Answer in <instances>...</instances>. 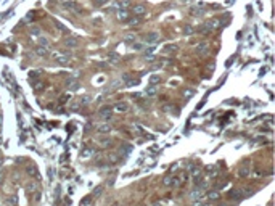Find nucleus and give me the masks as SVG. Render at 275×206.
Returning <instances> with one entry per match:
<instances>
[{
    "instance_id": "nucleus-27",
    "label": "nucleus",
    "mask_w": 275,
    "mask_h": 206,
    "mask_svg": "<svg viewBox=\"0 0 275 206\" xmlns=\"http://www.w3.org/2000/svg\"><path fill=\"white\" fill-rule=\"evenodd\" d=\"M92 155V150L90 148H84L82 151H80V158H89Z\"/></svg>"
},
{
    "instance_id": "nucleus-26",
    "label": "nucleus",
    "mask_w": 275,
    "mask_h": 206,
    "mask_svg": "<svg viewBox=\"0 0 275 206\" xmlns=\"http://www.w3.org/2000/svg\"><path fill=\"white\" fill-rule=\"evenodd\" d=\"M156 87H154V85H151V87H148L146 89V95H148V97H153V95H156Z\"/></svg>"
},
{
    "instance_id": "nucleus-36",
    "label": "nucleus",
    "mask_w": 275,
    "mask_h": 206,
    "mask_svg": "<svg viewBox=\"0 0 275 206\" xmlns=\"http://www.w3.org/2000/svg\"><path fill=\"white\" fill-rule=\"evenodd\" d=\"M92 2H94L95 7H101V5H105L106 2H108V0H92Z\"/></svg>"
},
{
    "instance_id": "nucleus-33",
    "label": "nucleus",
    "mask_w": 275,
    "mask_h": 206,
    "mask_svg": "<svg viewBox=\"0 0 275 206\" xmlns=\"http://www.w3.org/2000/svg\"><path fill=\"white\" fill-rule=\"evenodd\" d=\"M177 49H179L177 45H167V47H164V52H167V53H169V52H175Z\"/></svg>"
},
{
    "instance_id": "nucleus-40",
    "label": "nucleus",
    "mask_w": 275,
    "mask_h": 206,
    "mask_svg": "<svg viewBox=\"0 0 275 206\" xmlns=\"http://www.w3.org/2000/svg\"><path fill=\"white\" fill-rule=\"evenodd\" d=\"M108 61H111V63H116V61H118V55H114V53H113V55H109V56H108Z\"/></svg>"
},
{
    "instance_id": "nucleus-15",
    "label": "nucleus",
    "mask_w": 275,
    "mask_h": 206,
    "mask_svg": "<svg viewBox=\"0 0 275 206\" xmlns=\"http://www.w3.org/2000/svg\"><path fill=\"white\" fill-rule=\"evenodd\" d=\"M97 130L100 134H108L111 130V126L109 124H100V126H97Z\"/></svg>"
},
{
    "instance_id": "nucleus-5",
    "label": "nucleus",
    "mask_w": 275,
    "mask_h": 206,
    "mask_svg": "<svg viewBox=\"0 0 275 206\" xmlns=\"http://www.w3.org/2000/svg\"><path fill=\"white\" fill-rule=\"evenodd\" d=\"M158 40H159V34H158V32H148V34L145 35V42L146 44H151V45H153V44H156Z\"/></svg>"
},
{
    "instance_id": "nucleus-11",
    "label": "nucleus",
    "mask_w": 275,
    "mask_h": 206,
    "mask_svg": "<svg viewBox=\"0 0 275 206\" xmlns=\"http://www.w3.org/2000/svg\"><path fill=\"white\" fill-rule=\"evenodd\" d=\"M249 172H251V168H249V166H246V164H243V166L238 169V175H240V177H248Z\"/></svg>"
},
{
    "instance_id": "nucleus-9",
    "label": "nucleus",
    "mask_w": 275,
    "mask_h": 206,
    "mask_svg": "<svg viewBox=\"0 0 275 206\" xmlns=\"http://www.w3.org/2000/svg\"><path fill=\"white\" fill-rule=\"evenodd\" d=\"M208 50H209V45L206 42H199L198 45H196V52H198L199 55H206Z\"/></svg>"
},
{
    "instance_id": "nucleus-21",
    "label": "nucleus",
    "mask_w": 275,
    "mask_h": 206,
    "mask_svg": "<svg viewBox=\"0 0 275 206\" xmlns=\"http://www.w3.org/2000/svg\"><path fill=\"white\" fill-rule=\"evenodd\" d=\"M161 82V77L158 76V74H153V76L150 77V85H156Z\"/></svg>"
},
{
    "instance_id": "nucleus-42",
    "label": "nucleus",
    "mask_w": 275,
    "mask_h": 206,
    "mask_svg": "<svg viewBox=\"0 0 275 206\" xmlns=\"http://www.w3.org/2000/svg\"><path fill=\"white\" fill-rule=\"evenodd\" d=\"M90 203V196H87V198H84L82 201H80V205H89Z\"/></svg>"
},
{
    "instance_id": "nucleus-13",
    "label": "nucleus",
    "mask_w": 275,
    "mask_h": 206,
    "mask_svg": "<svg viewBox=\"0 0 275 206\" xmlns=\"http://www.w3.org/2000/svg\"><path fill=\"white\" fill-rule=\"evenodd\" d=\"M64 44H66V47H69V49H74V47L79 45V40H77L76 37H68L66 40H64Z\"/></svg>"
},
{
    "instance_id": "nucleus-30",
    "label": "nucleus",
    "mask_w": 275,
    "mask_h": 206,
    "mask_svg": "<svg viewBox=\"0 0 275 206\" xmlns=\"http://www.w3.org/2000/svg\"><path fill=\"white\" fill-rule=\"evenodd\" d=\"M39 45L45 47V49H47V47H48V40H47L45 37H39Z\"/></svg>"
},
{
    "instance_id": "nucleus-17",
    "label": "nucleus",
    "mask_w": 275,
    "mask_h": 206,
    "mask_svg": "<svg viewBox=\"0 0 275 206\" xmlns=\"http://www.w3.org/2000/svg\"><path fill=\"white\" fill-rule=\"evenodd\" d=\"M66 85L71 89V90H76V89L79 87V84L74 80V77H69V79H66Z\"/></svg>"
},
{
    "instance_id": "nucleus-14",
    "label": "nucleus",
    "mask_w": 275,
    "mask_h": 206,
    "mask_svg": "<svg viewBox=\"0 0 275 206\" xmlns=\"http://www.w3.org/2000/svg\"><path fill=\"white\" fill-rule=\"evenodd\" d=\"M190 196H192L193 200H199V198H203V190L196 187V189H193L192 192H190Z\"/></svg>"
},
{
    "instance_id": "nucleus-32",
    "label": "nucleus",
    "mask_w": 275,
    "mask_h": 206,
    "mask_svg": "<svg viewBox=\"0 0 275 206\" xmlns=\"http://www.w3.org/2000/svg\"><path fill=\"white\" fill-rule=\"evenodd\" d=\"M26 190H28L29 193H31V192H37V185H35V184H29L28 187H26Z\"/></svg>"
},
{
    "instance_id": "nucleus-12",
    "label": "nucleus",
    "mask_w": 275,
    "mask_h": 206,
    "mask_svg": "<svg viewBox=\"0 0 275 206\" xmlns=\"http://www.w3.org/2000/svg\"><path fill=\"white\" fill-rule=\"evenodd\" d=\"M116 16H118L119 21H127V19H129V11L127 10H118Z\"/></svg>"
},
{
    "instance_id": "nucleus-34",
    "label": "nucleus",
    "mask_w": 275,
    "mask_h": 206,
    "mask_svg": "<svg viewBox=\"0 0 275 206\" xmlns=\"http://www.w3.org/2000/svg\"><path fill=\"white\" fill-rule=\"evenodd\" d=\"M39 34H40V29H39V28H35V26H34V28H31V35L37 37Z\"/></svg>"
},
{
    "instance_id": "nucleus-1",
    "label": "nucleus",
    "mask_w": 275,
    "mask_h": 206,
    "mask_svg": "<svg viewBox=\"0 0 275 206\" xmlns=\"http://www.w3.org/2000/svg\"><path fill=\"white\" fill-rule=\"evenodd\" d=\"M55 61H56V65H60V66H68L69 65V56H66V52H63V53H55Z\"/></svg>"
},
{
    "instance_id": "nucleus-2",
    "label": "nucleus",
    "mask_w": 275,
    "mask_h": 206,
    "mask_svg": "<svg viewBox=\"0 0 275 206\" xmlns=\"http://www.w3.org/2000/svg\"><path fill=\"white\" fill-rule=\"evenodd\" d=\"M100 118L103 119V121H109V119L113 118L111 106H103V108H100Z\"/></svg>"
},
{
    "instance_id": "nucleus-16",
    "label": "nucleus",
    "mask_w": 275,
    "mask_h": 206,
    "mask_svg": "<svg viewBox=\"0 0 275 206\" xmlns=\"http://www.w3.org/2000/svg\"><path fill=\"white\" fill-rule=\"evenodd\" d=\"M98 142H100V145H101L103 148H106V147H113V140H111V139H108V137H103V139H100Z\"/></svg>"
},
{
    "instance_id": "nucleus-47",
    "label": "nucleus",
    "mask_w": 275,
    "mask_h": 206,
    "mask_svg": "<svg viewBox=\"0 0 275 206\" xmlns=\"http://www.w3.org/2000/svg\"><path fill=\"white\" fill-rule=\"evenodd\" d=\"M185 2H190V0H185Z\"/></svg>"
},
{
    "instance_id": "nucleus-10",
    "label": "nucleus",
    "mask_w": 275,
    "mask_h": 206,
    "mask_svg": "<svg viewBox=\"0 0 275 206\" xmlns=\"http://www.w3.org/2000/svg\"><path fill=\"white\" fill-rule=\"evenodd\" d=\"M63 7L66 8V10H76V11L79 10V5H77L74 0H66V2L63 3Z\"/></svg>"
},
{
    "instance_id": "nucleus-41",
    "label": "nucleus",
    "mask_w": 275,
    "mask_h": 206,
    "mask_svg": "<svg viewBox=\"0 0 275 206\" xmlns=\"http://www.w3.org/2000/svg\"><path fill=\"white\" fill-rule=\"evenodd\" d=\"M132 49H134V50H142V49H143V45H142V44L134 42V44H132Z\"/></svg>"
},
{
    "instance_id": "nucleus-6",
    "label": "nucleus",
    "mask_w": 275,
    "mask_h": 206,
    "mask_svg": "<svg viewBox=\"0 0 275 206\" xmlns=\"http://www.w3.org/2000/svg\"><path fill=\"white\" fill-rule=\"evenodd\" d=\"M114 7L118 8V10H127V8L130 7V2L129 0H116Z\"/></svg>"
},
{
    "instance_id": "nucleus-39",
    "label": "nucleus",
    "mask_w": 275,
    "mask_h": 206,
    "mask_svg": "<svg viewBox=\"0 0 275 206\" xmlns=\"http://www.w3.org/2000/svg\"><path fill=\"white\" fill-rule=\"evenodd\" d=\"M184 32H185V34H188V35H190V34H193V28H192V26H185Z\"/></svg>"
},
{
    "instance_id": "nucleus-37",
    "label": "nucleus",
    "mask_w": 275,
    "mask_h": 206,
    "mask_svg": "<svg viewBox=\"0 0 275 206\" xmlns=\"http://www.w3.org/2000/svg\"><path fill=\"white\" fill-rule=\"evenodd\" d=\"M79 106H80V103H79V101H74V103L69 106V108H71V111H77V110H79Z\"/></svg>"
},
{
    "instance_id": "nucleus-8",
    "label": "nucleus",
    "mask_w": 275,
    "mask_h": 206,
    "mask_svg": "<svg viewBox=\"0 0 275 206\" xmlns=\"http://www.w3.org/2000/svg\"><path fill=\"white\" fill-rule=\"evenodd\" d=\"M114 110L118 113H127V111H129V105L124 103V101H118V103L114 105Z\"/></svg>"
},
{
    "instance_id": "nucleus-23",
    "label": "nucleus",
    "mask_w": 275,
    "mask_h": 206,
    "mask_svg": "<svg viewBox=\"0 0 275 206\" xmlns=\"http://www.w3.org/2000/svg\"><path fill=\"white\" fill-rule=\"evenodd\" d=\"M35 53H37L39 56H45V55H47V49H45V47H40V45H39L37 49H35Z\"/></svg>"
},
{
    "instance_id": "nucleus-35",
    "label": "nucleus",
    "mask_w": 275,
    "mask_h": 206,
    "mask_svg": "<svg viewBox=\"0 0 275 206\" xmlns=\"http://www.w3.org/2000/svg\"><path fill=\"white\" fill-rule=\"evenodd\" d=\"M31 84H32V87H34L35 90H39V89H42V82H39V80H32Z\"/></svg>"
},
{
    "instance_id": "nucleus-19",
    "label": "nucleus",
    "mask_w": 275,
    "mask_h": 206,
    "mask_svg": "<svg viewBox=\"0 0 275 206\" xmlns=\"http://www.w3.org/2000/svg\"><path fill=\"white\" fill-rule=\"evenodd\" d=\"M208 198L211 200V201H214V200H219V198H220L219 190H213V192H209V193H208Z\"/></svg>"
},
{
    "instance_id": "nucleus-43",
    "label": "nucleus",
    "mask_w": 275,
    "mask_h": 206,
    "mask_svg": "<svg viewBox=\"0 0 275 206\" xmlns=\"http://www.w3.org/2000/svg\"><path fill=\"white\" fill-rule=\"evenodd\" d=\"M122 150H124L125 153H129V151H130V147H124V148H122Z\"/></svg>"
},
{
    "instance_id": "nucleus-22",
    "label": "nucleus",
    "mask_w": 275,
    "mask_h": 206,
    "mask_svg": "<svg viewBox=\"0 0 275 206\" xmlns=\"http://www.w3.org/2000/svg\"><path fill=\"white\" fill-rule=\"evenodd\" d=\"M7 203H10V205H18V195H10L7 196Z\"/></svg>"
},
{
    "instance_id": "nucleus-31",
    "label": "nucleus",
    "mask_w": 275,
    "mask_h": 206,
    "mask_svg": "<svg viewBox=\"0 0 275 206\" xmlns=\"http://www.w3.org/2000/svg\"><path fill=\"white\" fill-rule=\"evenodd\" d=\"M190 171H192V174H193V177H195V179H198L199 172H201V171H199V168H196V166H193V168L190 169Z\"/></svg>"
},
{
    "instance_id": "nucleus-24",
    "label": "nucleus",
    "mask_w": 275,
    "mask_h": 206,
    "mask_svg": "<svg viewBox=\"0 0 275 206\" xmlns=\"http://www.w3.org/2000/svg\"><path fill=\"white\" fill-rule=\"evenodd\" d=\"M90 101H92V98L89 97V95H84V97L79 100V103H80V105H89Z\"/></svg>"
},
{
    "instance_id": "nucleus-44",
    "label": "nucleus",
    "mask_w": 275,
    "mask_h": 206,
    "mask_svg": "<svg viewBox=\"0 0 275 206\" xmlns=\"http://www.w3.org/2000/svg\"><path fill=\"white\" fill-rule=\"evenodd\" d=\"M2 168H3V161L0 160V171H2Z\"/></svg>"
},
{
    "instance_id": "nucleus-20",
    "label": "nucleus",
    "mask_w": 275,
    "mask_h": 206,
    "mask_svg": "<svg viewBox=\"0 0 275 206\" xmlns=\"http://www.w3.org/2000/svg\"><path fill=\"white\" fill-rule=\"evenodd\" d=\"M28 174L29 175H32V177H35V179H39V172H37V169H35V166H28Z\"/></svg>"
},
{
    "instance_id": "nucleus-7",
    "label": "nucleus",
    "mask_w": 275,
    "mask_h": 206,
    "mask_svg": "<svg viewBox=\"0 0 275 206\" xmlns=\"http://www.w3.org/2000/svg\"><path fill=\"white\" fill-rule=\"evenodd\" d=\"M229 198H232V200H237V201H240V200L243 198V193H241V190H238V189H233V190H230V192H229Z\"/></svg>"
},
{
    "instance_id": "nucleus-25",
    "label": "nucleus",
    "mask_w": 275,
    "mask_h": 206,
    "mask_svg": "<svg viewBox=\"0 0 275 206\" xmlns=\"http://www.w3.org/2000/svg\"><path fill=\"white\" fill-rule=\"evenodd\" d=\"M129 23H130L132 26H137V24H140V23H142V18L134 16V18H130V19H129Z\"/></svg>"
},
{
    "instance_id": "nucleus-3",
    "label": "nucleus",
    "mask_w": 275,
    "mask_h": 206,
    "mask_svg": "<svg viewBox=\"0 0 275 206\" xmlns=\"http://www.w3.org/2000/svg\"><path fill=\"white\" fill-rule=\"evenodd\" d=\"M163 184L164 185H167V187H177L179 184H180V179L177 177V175H167V177H164V180H163Z\"/></svg>"
},
{
    "instance_id": "nucleus-45",
    "label": "nucleus",
    "mask_w": 275,
    "mask_h": 206,
    "mask_svg": "<svg viewBox=\"0 0 275 206\" xmlns=\"http://www.w3.org/2000/svg\"><path fill=\"white\" fill-rule=\"evenodd\" d=\"M0 184H2V171H0Z\"/></svg>"
},
{
    "instance_id": "nucleus-18",
    "label": "nucleus",
    "mask_w": 275,
    "mask_h": 206,
    "mask_svg": "<svg viewBox=\"0 0 275 206\" xmlns=\"http://www.w3.org/2000/svg\"><path fill=\"white\" fill-rule=\"evenodd\" d=\"M106 161H108V164H116L119 161V156L116 153H109L108 156H106Z\"/></svg>"
},
{
    "instance_id": "nucleus-28",
    "label": "nucleus",
    "mask_w": 275,
    "mask_h": 206,
    "mask_svg": "<svg viewBox=\"0 0 275 206\" xmlns=\"http://www.w3.org/2000/svg\"><path fill=\"white\" fill-rule=\"evenodd\" d=\"M103 190H105L103 185H98L97 189L94 190V193H92V195H94V196H98V195H101V192H103Z\"/></svg>"
},
{
    "instance_id": "nucleus-4",
    "label": "nucleus",
    "mask_w": 275,
    "mask_h": 206,
    "mask_svg": "<svg viewBox=\"0 0 275 206\" xmlns=\"http://www.w3.org/2000/svg\"><path fill=\"white\" fill-rule=\"evenodd\" d=\"M132 13H134V16L142 18L143 15H146V7H145V5H134V7H132Z\"/></svg>"
},
{
    "instance_id": "nucleus-46",
    "label": "nucleus",
    "mask_w": 275,
    "mask_h": 206,
    "mask_svg": "<svg viewBox=\"0 0 275 206\" xmlns=\"http://www.w3.org/2000/svg\"><path fill=\"white\" fill-rule=\"evenodd\" d=\"M113 206H121V205H119V203H116V205H113Z\"/></svg>"
},
{
    "instance_id": "nucleus-29",
    "label": "nucleus",
    "mask_w": 275,
    "mask_h": 206,
    "mask_svg": "<svg viewBox=\"0 0 275 206\" xmlns=\"http://www.w3.org/2000/svg\"><path fill=\"white\" fill-rule=\"evenodd\" d=\"M195 95V90L193 89H187V90H184V97L185 98H190V97H193Z\"/></svg>"
},
{
    "instance_id": "nucleus-38",
    "label": "nucleus",
    "mask_w": 275,
    "mask_h": 206,
    "mask_svg": "<svg viewBox=\"0 0 275 206\" xmlns=\"http://www.w3.org/2000/svg\"><path fill=\"white\" fill-rule=\"evenodd\" d=\"M125 42H127V44H134V42H135V35H125Z\"/></svg>"
}]
</instances>
